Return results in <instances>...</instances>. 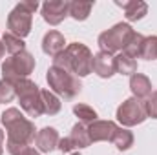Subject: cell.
<instances>
[{
  "label": "cell",
  "instance_id": "cell-10",
  "mask_svg": "<svg viewBox=\"0 0 157 155\" xmlns=\"http://www.w3.org/2000/svg\"><path fill=\"white\" fill-rule=\"evenodd\" d=\"M117 124L113 120H101L97 119L95 122H91L88 126V131H90V139H91V144L93 142H112L115 131H117Z\"/></svg>",
  "mask_w": 157,
  "mask_h": 155
},
{
  "label": "cell",
  "instance_id": "cell-13",
  "mask_svg": "<svg viewBox=\"0 0 157 155\" xmlns=\"http://www.w3.org/2000/svg\"><path fill=\"white\" fill-rule=\"evenodd\" d=\"M64 49H66V40H64V35L62 33H59L57 29H49L44 35V39H42V51L46 55H49V57L55 59Z\"/></svg>",
  "mask_w": 157,
  "mask_h": 155
},
{
  "label": "cell",
  "instance_id": "cell-27",
  "mask_svg": "<svg viewBox=\"0 0 157 155\" xmlns=\"http://www.w3.org/2000/svg\"><path fill=\"white\" fill-rule=\"evenodd\" d=\"M6 148L11 155H29L31 153V146H26V144H11V142H6Z\"/></svg>",
  "mask_w": 157,
  "mask_h": 155
},
{
  "label": "cell",
  "instance_id": "cell-4",
  "mask_svg": "<svg viewBox=\"0 0 157 155\" xmlns=\"http://www.w3.org/2000/svg\"><path fill=\"white\" fill-rule=\"evenodd\" d=\"M37 9H39V2H33V0L18 2L11 9V13L7 15V29H9V33H13L18 39H26L31 33L33 13Z\"/></svg>",
  "mask_w": 157,
  "mask_h": 155
},
{
  "label": "cell",
  "instance_id": "cell-32",
  "mask_svg": "<svg viewBox=\"0 0 157 155\" xmlns=\"http://www.w3.org/2000/svg\"><path fill=\"white\" fill-rule=\"evenodd\" d=\"M70 155H80V153H78V152H77V153H70Z\"/></svg>",
  "mask_w": 157,
  "mask_h": 155
},
{
  "label": "cell",
  "instance_id": "cell-20",
  "mask_svg": "<svg viewBox=\"0 0 157 155\" xmlns=\"http://www.w3.org/2000/svg\"><path fill=\"white\" fill-rule=\"evenodd\" d=\"M91 9H93V2H78V0L70 2V17L77 22L86 20L90 17Z\"/></svg>",
  "mask_w": 157,
  "mask_h": 155
},
{
  "label": "cell",
  "instance_id": "cell-6",
  "mask_svg": "<svg viewBox=\"0 0 157 155\" xmlns=\"http://www.w3.org/2000/svg\"><path fill=\"white\" fill-rule=\"evenodd\" d=\"M133 28L128 22H119L115 26H112L110 29L102 31L97 39V44L101 47V51L115 55V53H122L128 46V42L133 37Z\"/></svg>",
  "mask_w": 157,
  "mask_h": 155
},
{
  "label": "cell",
  "instance_id": "cell-25",
  "mask_svg": "<svg viewBox=\"0 0 157 155\" xmlns=\"http://www.w3.org/2000/svg\"><path fill=\"white\" fill-rule=\"evenodd\" d=\"M141 59H144V60H157V35L144 39Z\"/></svg>",
  "mask_w": 157,
  "mask_h": 155
},
{
  "label": "cell",
  "instance_id": "cell-15",
  "mask_svg": "<svg viewBox=\"0 0 157 155\" xmlns=\"http://www.w3.org/2000/svg\"><path fill=\"white\" fill-rule=\"evenodd\" d=\"M130 89L135 99L144 100L152 95V80L143 73H133L130 77Z\"/></svg>",
  "mask_w": 157,
  "mask_h": 155
},
{
  "label": "cell",
  "instance_id": "cell-21",
  "mask_svg": "<svg viewBox=\"0 0 157 155\" xmlns=\"http://www.w3.org/2000/svg\"><path fill=\"white\" fill-rule=\"evenodd\" d=\"M2 42H4V47H6V51L9 55H17V53L26 51V42H24V39H18V37H15L9 31L2 35Z\"/></svg>",
  "mask_w": 157,
  "mask_h": 155
},
{
  "label": "cell",
  "instance_id": "cell-18",
  "mask_svg": "<svg viewBox=\"0 0 157 155\" xmlns=\"http://www.w3.org/2000/svg\"><path fill=\"white\" fill-rule=\"evenodd\" d=\"M42 104H44V115H57L62 108V102L59 95H55L49 89H42Z\"/></svg>",
  "mask_w": 157,
  "mask_h": 155
},
{
  "label": "cell",
  "instance_id": "cell-11",
  "mask_svg": "<svg viewBox=\"0 0 157 155\" xmlns=\"http://www.w3.org/2000/svg\"><path fill=\"white\" fill-rule=\"evenodd\" d=\"M59 141H60V135L55 128L51 126H46L37 131V137H35V146L39 148V152L42 153H51L53 150L59 148Z\"/></svg>",
  "mask_w": 157,
  "mask_h": 155
},
{
  "label": "cell",
  "instance_id": "cell-7",
  "mask_svg": "<svg viewBox=\"0 0 157 155\" xmlns=\"http://www.w3.org/2000/svg\"><path fill=\"white\" fill-rule=\"evenodd\" d=\"M35 70V57L29 51H22L17 55H9L2 62V78L17 84L22 78H28Z\"/></svg>",
  "mask_w": 157,
  "mask_h": 155
},
{
  "label": "cell",
  "instance_id": "cell-29",
  "mask_svg": "<svg viewBox=\"0 0 157 155\" xmlns=\"http://www.w3.org/2000/svg\"><path fill=\"white\" fill-rule=\"evenodd\" d=\"M4 139H6V133H4L2 128H0V155L4 153Z\"/></svg>",
  "mask_w": 157,
  "mask_h": 155
},
{
  "label": "cell",
  "instance_id": "cell-30",
  "mask_svg": "<svg viewBox=\"0 0 157 155\" xmlns=\"http://www.w3.org/2000/svg\"><path fill=\"white\" fill-rule=\"evenodd\" d=\"M4 53H6V47H4V42H2V37H0V60L4 59Z\"/></svg>",
  "mask_w": 157,
  "mask_h": 155
},
{
  "label": "cell",
  "instance_id": "cell-24",
  "mask_svg": "<svg viewBox=\"0 0 157 155\" xmlns=\"http://www.w3.org/2000/svg\"><path fill=\"white\" fill-rule=\"evenodd\" d=\"M15 97H17L15 84H13L11 80L0 78V102H2V104H9Z\"/></svg>",
  "mask_w": 157,
  "mask_h": 155
},
{
  "label": "cell",
  "instance_id": "cell-14",
  "mask_svg": "<svg viewBox=\"0 0 157 155\" xmlns=\"http://www.w3.org/2000/svg\"><path fill=\"white\" fill-rule=\"evenodd\" d=\"M115 4L124 9V17L128 22H137V20L144 18L148 13V4L143 0H130V2H119L117 0Z\"/></svg>",
  "mask_w": 157,
  "mask_h": 155
},
{
  "label": "cell",
  "instance_id": "cell-2",
  "mask_svg": "<svg viewBox=\"0 0 157 155\" xmlns=\"http://www.w3.org/2000/svg\"><path fill=\"white\" fill-rule=\"evenodd\" d=\"M91 64H93V53L82 42L68 44L66 49L53 59V66L64 68L78 78L88 77L91 73Z\"/></svg>",
  "mask_w": 157,
  "mask_h": 155
},
{
  "label": "cell",
  "instance_id": "cell-28",
  "mask_svg": "<svg viewBox=\"0 0 157 155\" xmlns=\"http://www.w3.org/2000/svg\"><path fill=\"white\" fill-rule=\"evenodd\" d=\"M57 150H60L62 153H70V152L75 150V146H73V142L70 141V137H64V139L59 141V148H57Z\"/></svg>",
  "mask_w": 157,
  "mask_h": 155
},
{
  "label": "cell",
  "instance_id": "cell-12",
  "mask_svg": "<svg viewBox=\"0 0 157 155\" xmlns=\"http://www.w3.org/2000/svg\"><path fill=\"white\" fill-rule=\"evenodd\" d=\"M91 71L101 78H110L115 75V57L104 51H99L97 55H93V64H91Z\"/></svg>",
  "mask_w": 157,
  "mask_h": 155
},
{
  "label": "cell",
  "instance_id": "cell-1",
  "mask_svg": "<svg viewBox=\"0 0 157 155\" xmlns=\"http://www.w3.org/2000/svg\"><path fill=\"white\" fill-rule=\"evenodd\" d=\"M2 124L7 131V141L11 144H26L31 146L37 137V128L31 119L24 115L18 108H7L2 113Z\"/></svg>",
  "mask_w": 157,
  "mask_h": 155
},
{
  "label": "cell",
  "instance_id": "cell-19",
  "mask_svg": "<svg viewBox=\"0 0 157 155\" xmlns=\"http://www.w3.org/2000/svg\"><path fill=\"white\" fill-rule=\"evenodd\" d=\"M112 142L115 144L117 150L126 152V150H130V148L133 146V133H132L128 128L119 126L117 131H115V135H113V139H112Z\"/></svg>",
  "mask_w": 157,
  "mask_h": 155
},
{
  "label": "cell",
  "instance_id": "cell-23",
  "mask_svg": "<svg viewBox=\"0 0 157 155\" xmlns=\"http://www.w3.org/2000/svg\"><path fill=\"white\" fill-rule=\"evenodd\" d=\"M144 35H141V33H133V37L132 40L128 42V46H126V49H124V53L126 55H130L132 59H141V55H143V46H144Z\"/></svg>",
  "mask_w": 157,
  "mask_h": 155
},
{
  "label": "cell",
  "instance_id": "cell-5",
  "mask_svg": "<svg viewBox=\"0 0 157 155\" xmlns=\"http://www.w3.org/2000/svg\"><path fill=\"white\" fill-rule=\"evenodd\" d=\"M15 91H17V99L20 102V110L28 117H37L44 115V104H42V89L39 86L29 80V78H22L15 84Z\"/></svg>",
  "mask_w": 157,
  "mask_h": 155
},
{
  "label": "cell",
  "instance_id": "cell-22",
  "mask_svg": "<svg viewBox=\"0 0 157 155\" xmlns=\"http://www.w3.org/2000/svg\"><path fill=\"white\" fill-rule=\"evenodd\" d=\"M73 113L77 115L78 122L80 124H84V126H90L91 122H95L97 120V112L91 108V106H88V104H75L73 106Z\"/></svg>",
  "mask_w": 157,
  "mask_h": 155
},
{
  "label": "cell",
  "instance_id": "cell-31",
  "mask_svg": "<svg viewBox=\"0 0 157 155\" xmlns=\"http://www.w3.org/2000/svg\"><path fill=\"white\" fill-rule=\"evenodd\" d=\"M29 155H40V152H37V150H31V153Z\"/></svg>",
  "mask_w": 157,
  "mask_h": 155
},
{
  "label": "cell",
  "instance_id": "cell-17",
  "mask_svg": "<svg viewBox=\"0 0 157 155\" xmlns=\"http://www.w3.org/2000/svg\"><path fill=\"white\" fill-rule=\"evenodd\" d=\"M70 141L73 142V146L82 150V148H88L91 146V139H90V131H88V126L77 122L73 128H71V133H70Z\"/></svg>",
  "mask_w": 157,
  "mask_h": 155
},
{
  "label": "cell",
  "instance_id": "cell-8",
  "mask_svg": "<svg viewBox=\"0 0 157 155\" xmlns=\"http://www.w3.org/2000/svg\"><path fill=\"white\" fill-rule=\"evenodd\" d=\"M146 119H148L146 106H144V100H141V99H135V97L126 99L117 108V120L124 128L143 124Z\"/></svg>",
  "mask_w": 157,
  "mask_h": 155
},
{
  "label": "cell",
  "instance_id": "cell-16",
  "mask_svg": "<svg viewBox=\"0 0 157 155\" xmlns=\"http://www.w3.org/2000/svg\"><path fill=\"white\" fill-rule=\"evenodd\" d=\"M115 73L132 77L133 73H137V60L132 59L130 55H126L124 51L117 53L115 55Z\"/></svg>",
  "mask_w": 157,
  "mask_h": 155
},
{
  "label": "cell",
  "instance_id": "cell-3",
  "mask_svg": "<svg viewBox=\"0 0 157 155\" xmlns=\"http://www.w3.org/2000/svg\"><path fill=\"white\" fill-rule=\"evenodd\" d=\"M46 80L51 88V91L55 95H60L64 99H75L78 93L82 91V82L80 78L75 77L71 71L59 68V66H49L48 73H46Z\"/></svg>",
  "mask_w": 157,
  "mask_h": 155
},
{
  "label": "cell",
  "instance_id": "cell-26",
  "mask_svg": "<svg viewBox=\"0 0 157 155\" xmlns=\"http://www.w3.org/2000/svg\"><path fill=\"white\" fill-rule=\"evenodd\" d=\"M144 106H146V113L152 119H157V89L152 91V95L144 100Z\"/></svg>",
  "mask_w": 157,
  "mask_h": 155
},
{
  "label": "cell",
  "instance_id": "cell-9",
  "mask_svg": "<svg viewBox=\"0 0 157 155\" xmlns=\"http://www.w3.org/2000/svg\"><path fill=\"white\" fill-rule=\"evenodd\" d=\"M66 17H70L68 0H48L42 4V18L49 26H59Z\"/></svg>",
  "mask_w": 157,
  "mask_h": 155
}]
</instances>
